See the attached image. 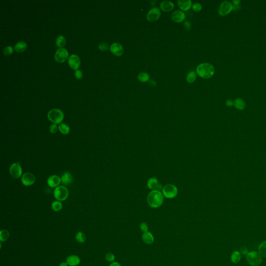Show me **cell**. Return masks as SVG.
<instances>
[{
    "label": "cell",
    "instance_id": "obj_1",
    "mask_svg": "<svg viewBox=\"0 0 266 266\" xmlns=\"http://www.w3.org/2000/svg\"><path fill=\"white\" fill-rule=\"evenodd\" d=\"M163 196L159 190H152L147 197L148 204L153 208H157L161 206L163 202Z\"/></svg>",
    "mask_w": 266,
    "mask_h": 266
},
{
    "label": "cell",
    "instance_id": "obj_2",
    "mask_svg": "<svg viewBox=\"0 0 266 266\" xmlns=\"http://www.w3.org/2000/svg\"><path fill=\"white\" fill-rule=\"evenodd\" d=\"M197 73L203 79H209L215 73V68L209 63H202L197 67Z\"/></svg>",
    "mask_w": 266,
    "mask_h": 266
},
{
    "label": "cell",
    "instance_id": "obj_3",
    "mask_svg": "<svg viewBox=\"0 0 266 266\" xmlns=\"http://www.w3.org/2000/svg\"><path fill=\"white\" fill-rule=\"evenodd\" d=\"M47 117L54 124H59L63 121L64 115L63 111L59 109H53L49 111Z\"/></svg>",
    "mask_w": 266,
    "mask_h": 266
},
{
    "label": "cell",
    "instance_id": "obj_4",
    "mask_svg": "<svg viewBox=\"0 0 266 266\" xmlns=\"http://www.w3.org/2000/svg\"><path fill=\"white\" fill-rule=\"evenodd\" d=\"M262 256L259 252L252 251L246 255V260L251 266H259L262 262Z\"/></svg>",
    "mask_w": 266,
    "mask_h": 266
},
{
    "label": "cell",
    "instance_id": "obj_5",
    "mask_svg": "<svg viewBox=\"0 0 266 266\" xmlns=\"http://www.w3.org/2000/svg\"><path fill=\"white\" fill-rule=\"evenodd\" d=\"M54 195L55 199L59 201H63L67 199L69 195V191L66 187L60 186L57 187L55 189L54 191Z\"/></svg>",
    "mask_w": 266,
    "mask_h": 266
},
{
    "label": "cell",
    "instance_id": "obj_6",
    "mask_svg": "<svg viewBox=\"0 0 266 266\" xmlns=\"http://www.w3.org/2000/svg\"><path fill=\"white\" fill-rule=\"evenodd\" d=\"M233 10V5L228 1H224L220 5L218 14L221 16H224L229 14Z\"/></svg>",
    "mask_w": 266,
    "mask_h": 266
},
{
    "label": "cell",
    "instance_id": "obj_7",
    "mask_svg": "<svg viewBox=\"0 0 266 266\" xmlns=\"http://www.w3.org/2000/svg\"><path fill=\"white\" fill-rule=\"evenodd\" d=\"M178 193L176 187L171 184H168L164 186L163 189V193L167 198L171 199L176 197Z\"/></svg>",
    "mask_w": 266,
    "mask_h": 266
},
{
    "label": "cell",
    "instance_id": "obj_8",
    "mask_svg": "<svg viewBox=\"0 0 266 266\" xmlns=\"http://www.w3.org/2000/svg\"><path fill=\"white\" fill-rule=\"evenodd\" d=\"M161 12L157 7H153L149 11L147 15V19L150 22L157 21L161 17Z\"/></svg>",
    "mask_w": 266,
    "mask_h": 266
},
{
    "label": "cell",
    "instance_id": "obj_9",
    "mask_svg": "<svg viewBox=\"0 0 266 266\" xmlns=\"http://www.w3.org/2000/svg\"><path fill=\"white\" fill-rule=\"evenodd\" d=\"M69 54L67 50L63 47L58 49L55 54V59L58 63H63L68 58Z\"/></svg>",
    "mask_w": 266,
    "mask_h": 266
},
{
    "label": "cell",
    "instance_id": "obj_10",
    "mask_svg": "<svg viewBox=\"0 0 266 266\" xmlns=\"http://www.w3.org/2000/svg\"><path fill=\"white\" fill-rule=\"evenodd\" d=\"M22 168L18 163L12 164L9 168V172L11 176L14 178H18L22 175Z\"/></svg>",
    "mask_w": 266,
    "mask_h": 266
},
{
    "label": "cell",
    "instance_id": "obj_11",
    "mask_svg": "<svg viewBox=\"0 0 266 266\" xmlns=\"http://www.w3.org/2000/svg\"><path fill=\"white\" fill-rule=\"evenodd\" d=\"M68 64L72 69L77 70L81 64V60L79 56L72 54L68 58Z\"/></svg>",
    "mask_w": 266,
    "mask_h": 266
},
{
    "label": "cell",
    "instance_id": "obj_12",
    "mask_svg": "<svg viewBox=\"0 0 266 266\" xmlns=\"http://www.w3.org/2000/svg\"><path fill=\"white\" fill-rule=\"evenodd\" d=\"M35 177L33 174L31 173H25L21 177V182L23 185L30 186L35 183Z\"/></svg>",
    "mask_w": 266,
    "mask_h": 266
},
{
    "label": "cell",
    "instance_id": "obj_13",
    "mask_svg": "<svg viewBox=\"0 0 266 266\" xmlns=\"http://www.w3.org/2000/svg\"><path fill=\"white\" fill-rule=\"evenodd\" d=\"M110 51L112 53L118 56L122 55L124 52L122 45L119 43H114L112 44L110 47Z\"/></svg>",
    "mask_w": 266,
    "mask_h": 266
},
{
    "label": "cell",
    "instance_id": "obj_14",
    "mask_svg": "<svg viewBox=\"0 0 266 266\" xmlns=\"http://www.w3.org/2000/svg\"><path fill=\"white\" fill-rule=\"evenodd\" d=\"M185 13L179 10L174 12L171 15L172 20L176 23H181L185 19Z\"/></svg>",
    "mask_w": 266,
    "mask_h": 266
},
{
    "label": "cell",
    "instance_id": "obj_15",
    "mask_svg": "<svg viewBox=\"0 0 266 266\" xmlns=\"http://www.w3.org/2000/svg\"><path fill=\"white\" fill-rule=\"evenodd\" d=\"M61 182V178L57 175L51 176L47 179V184L51 188L58 187Z\"/></svg>",
    "mask_w": 266,
    "mask_h": 266
},
{
    "label": "cell",
    "instance_id": "obj_16",
    "mask_svg": "<svg viewBox=\"0 0 266 266\" xmlns=\"http://www.w3.org/2000/svg\"><path fill=\"white\" fill-rule=\"evenodd\" d=\"M147 185L149 189H156L161 190L162 189V187L161 185L159 183L157 179L155 178H151L149 179L147 183Z\"/></svg>",
    "mask_w": 266,
    "mask_h": 266
},
{
    "label": "cell",
    "instance_id": "obj_17",
    "mask_svg": "<svg viewBox=\"0 0 266 266\" xmlns=\"http://www.w3.org/2000/svg\"><path fill=\"white\" fill-rule=\"evenodd\" d=\"M81 262L80 257L77 255H71L67 257L66 262L70 266H76L79 265Z\"/></svg>",
    "mask_w": 266,
    "mask_h": 266
},
{
    "label": "cell",
    "instance_id": "obj_18",
    "mask_svg": "<svg viewBox=\"0 0 266 266\" xmlns=\"http://www.w3.org/2000/svg\"><path fill=\"white\" fill-rule=\"evenodd\" d=\"M160 8L164 12H169L173 10L174 7L173 3L169 1H163L160 4Z\"/></svg>",
    "mask_w": 266,
    "mask_h": 266
},
{
    "label": "cell",
    "instance_id": "obj_19",
    "mask_svg": "<svg viewBox=\"0 0 266 266\" xmlns=\"http://www.w3.org/2000/svg\"><path fill=\"white\" fill-rule=\"evenodd\" d=\"M61 182L66 185H69L71 184L73 181V177L69 171H66L63 174L62 176H61Z\"/></svg>",
    "mask_w": 266,
    "mask_h": 266
},
{
    "label": "cell",
    "instance_id": "obj_20",
    "mask_svg": "<svg viewBox=\"0 0 266 266\" xmlns=\"http://www.w3.org/2000/svg\"><path fill=\"white\" fill-rule=\"evenodd\" d=\"M178 4V6L181 10L187 11L191 7L192 2L190 0H179Z\"/></svg>",
    "mask_w": 266,
    "mask_h": 266
},
{
    "label": "cell",
    "instance_id": "obj_21",
    "mask_svg": "<svg viewBox=\"0 0 266 266\" xmlns=\"http://www.w3.org/2000/svg\"><path fill=\"white\" fill-rule=\"evenodd\" d=\"M143 241L147 244H152L155 241L153 236L150 232L147 231L144 232L142 235Z\"/></svg>",
    "mask_w": 266,
    "mask_h": 266
},
{
    "label": "cell",
    "instance_id": "obj_22",
    "mask_svg": "<svg viewBox=\"0 0 266 266\" xmlns=\"http://www.w3.org/2000/svg\"><path fill=\"white\" fill-rule=\"evenodd\" d=\"M27 44L25 42L19 41L15 45L14 49H15V51L17 52H23V51H25V49H27Z\"/></svg>",
    "mask_w": 266,
    "mask_h": 266
},
{
    "label": "cell",
    "instance_id": "obj_23",
    "mask_svg": "<svg viewBox=\"0 0 266 266\" xmlns=\"http://www.w3.org/2000/svg\"><path fill=\"white\" fill-rule=\"evenodd\" d=\"M234 106L236 108V109L242 110L245 109L246 104L245 102L241 98H236L234 101Z\"/></svg>",
    "mask_w": 266,
    "mask_h": 266
},
{
    "label": "cell",
    "instance_id": "obj_24",
    "mask_svg": "<svg viewBox=\"0 0 266 266\" xmlns=\"http://www.w3.org/2000/svg\"><path fill=\"white\" fill-rule=\"evenodd\" d=\"M241 259V254L238 251H234L231 255V260L234 264H238Z\"/></svg>",
    "mask_w": 266,
    "mask_h": 266
},
{
    "label": "cell",
    "instance_id": "obj_25",
    "mask_svg": "<svg viewBox=\"0 0 266 266\" xmlns=\"http://www.w3.org/2000/svg\"><path fill=\"white\" fill-rule=\"evenodd\" d=\"M58 129L59 132L64 135L68 134L70 131L69 126L64 123H60L59 125Z\"/></svg>",
    "mask_w": 266,
    "mask_h": 266
},
{
    "label": "cell",
    "instance_id": "obj_26",
    "mask_svg": "<svg viewBox=\"0 0 266 266\" xmlns=\"http://www.w3.org/2000/svg\"><path fill=\"white\" fill-rule=\"evenodd\" d=\"M138 80L141 82H148L150 79L149 74L148 73L145 72H141L139 73L138 75Z\"/></svg>",
    "mask_w": 266,
    "mask_h": 266
},
{
    "label": "cell",
    "instance_id": "obj_27",
    "mask_svg": "<svg viewBox=\"0 0 266 266\" xmlns=\"http://www.w3.org/2000/svg\"><path fill=\"white\" fill-rule=\"evenodd\" d=\"M56 43L58 47L61 48L63 47H64L66 43V39L64 36H63L62 35H60L57 37Z\"/></svg>",
    "mask_w": 266,
    "mask_h": 266
},
{
    "label": "cell",
    "instance_id": "obj_28",
    "mask_svg": "<svg viewBox=\"0 0 266 266\" xmlns=\"http://www.w3.org/2000/svg\"><path fill=\"white\" fill-rule=\"evenodd\" d=\"M258 252L263 257H266V241L260 243L258 246Z\"/></svg>",
    "mask_w": 266,
    "mask_h": 266
},
{
    "label": "cell",
    "instance_id": "obj_29",
    "mask_svg": "<svg viewBox=\"0 0 266 266\" xmlns=\"http://www.w3.org/2000/svg\"><path fill=\"white\" fill-rule=\"evenodd\" d=\"M9 232L6 230H2L0 231V241L1 242H5L8 238Z\"/></svg>",
    "mask_w": 266,
    "mask_h": 266
},
{
    "label": "cell",
    "instance_id": "obj_30",
    "mask_svg": "<svg viewBox=\"0 0 266 266\" xmlns=\"http://www.w3.org/2000/svg\"><path fill=\"white\" fill-rule=\"evenodd\" d=\"M75 239L79 243H84L86 241V237L85 234L82 232H79L76 234L75 236Z\"/></svg>",
    "mask_w": 266,
    "mask_h": 266
},
{
    "label": "cell",
    "instance_id": "obj_31",
    "mask_svg": "<svg viewBox=\"0 0 266 266\" xmlns=\"http://www.w3.org/2000/svg\"><path fill=\"white\" fill-rule=\"evenodd\" d=\"M196 78H197V74L195 73V72L193 71H192L187 74L186 79L189 83H192L193 82H194V81H195Z\"/></svg>",
    "mask_w": 266,
    "mask_h": 266
},
{
    "label": "cell",
    "instance_id": "obj_32",
    "mask_svg": "<svg viewBox=\"0 0 266 266\" xmlns=\"http://www.w3.org/2000/svg\"><path fill=\"white\" fill-rule=\"evenodd\" d=\"M52 208L55 212L60 211L63 208V204L59 201L53 202L52 204Z\"/></svg>",
    "mask_w": 266,
    "mask_h": 266
},
{
    "label": "cell",
    "instance_id": "obj_33",
    "mask_svg": "<svg viewBox=\"0 0 266 266\" xmlns=\"http://www.w3.org/2000/svg\"><path fill=\"white\" fill-rule=\"evenodd\" d=\"M13 51L14 49L12 47L8 46L3 49V53L5 55H10L13 53Z\"/></svg>",
    "mask_w": 266,
    "mask_h": 266
},
{
    "label": "cell",
    "instance_id": "obj_34",
    "mask_svg": "<svg viewBox=\"0 0 266 266\" xmlns=\"http://www.w3.org/2000/svg\"><path fill=\"white\" fill-rule=\"evenodd\" d=\"M108 47L109 45L106 42H101L98 45V48L102 51H107L108 49Z\"/></svg>",
    "mask_w": 266,
    "mask_h": 266
},
{
    "label": "cell",
    "instance_id": "obj_35",
    "mask_svg": "<svg viewBox=\"0 0 266 266\" xmlns=\"http://www.w3.org/2000/svg\"><path fill=\"white\" fill-rule=\"evenodd\" d=\"M106 259L107 262H113L114 261L115 256H114V254H112V253H108V254L106 255Z\"/></svg>",
    "mask_w": 266,
    "mask_h": 266
},
{
    "label": "cell",
    "instance_id": "obj_36",
    "mask_svg": "<svg viewBox=\"0 0 266 266\" xmlns=\"http://www.w3.org/2000/svg\"><path fill=\"white\" fill-rule=\"evenodd\" d=\"M192 8L195 12H200L202 9L201 4L199 3H195L192 6Z\"/></svg>",
    "mask_w": 266,
    "mask_h": 266
},
{
    "label": "cell",
    "instance_id": "obj_37",
    "mask_svg": "<svg viewBox=\"0 0 266 266\" xmlns=\"http://www.w3.org/2000/svg\"><path fill=\"white\" fill-rule=\"evenodd\" d=\"M58 130H59L58 127L57 126V125L55 124H53L51 125L49 127V131L53 134L56 133V132H57Z\"/></svg>",
    "mask_w": 266,
    "mask_h": 266
},
{
    "label": "cell",
    "instance_id": "obj_38",
    "mask_svg": "<svg viewBox=\"0 0 266 266\" xmlns=\"http://www.w3.org/2000/svg\"><path fill=\"white\" fill-rule=\"evenodd\" d=\"M140 229L141 230V231L143 232L144 233L147 232L148 230V225L145 222H143L140 224Z\"/></svg>",
    "mask_w": 266,
    "mask_h": 266
},
{
    "label": "cell",
    "instance_id": "obj_39",
    "mask_svg": "<svg viewBox=\"0 0 266 266\" xmlns=\"http://www.w3.org/2000/svg\"><path fill=\"white\" fill-rule=\"evenodd\" d=\"M74 75H75V76L76 77V79H80L83 76V73L80 70L77 69L75 70V71L74 72Z\"/></svg>",
    "mask_w": 266,
    "mask_h": 266
},
{
    "label": "cell",
    "instance_id": "obj_40",
    "mask_svg": "<svg viewBox=\"0 0 266 266\" xmlns=\"http://www.w3.org/2000/svg\"><path fill=\"white\" fill-rule=\"evenodd\" d=\"M240 252L241 253V255H247L248 253V249L247 248H246L245 246H242L240 248Z\"/></svg>",
    "mask_w": 266,
    "mask_h": 266
},
{
    "label": "cell",
    "instance_id": "obj_41",
    "mask_svg": "<svg viewBox=\"0 0 266 266\" xmlns=\"http://www.w3.org/2000/svg\"><path fill=\"white\" fill-rule=\"evenodd\" d=\"M184 26H185V28H186L187 30H190L191 27V23L188 21H186L185 22V23H184Z\"/></svg>",
    "mask_w": 266,
    "mask_h": 266
},
{
    "label": "cell",
    "instance_id": "obj_42",
    "mask_svg": "<svg viewBox=\"0 0 266 266\" xmlns=\"http://www.w3.org/2000/svg\"><path fill=\"white\" fill-rule=\"evenodd\" d=\"M226 104L227 106L231 107L234 105V102H233L231 99L228 100L226 102Z\"/></svg>",
    "mask_w": 266,
    "mask_h": 266
},
{
    "label": "cell",
    "instance_id": "obj_43",
    "mask_svg": "<svg viewBox=\"0 0 266 266\" xmlns=\"http://www.w3.org/2000/svg\"><path fill=\"white\" fill-rule=\"evenodd\" d=\"M232 3L234 4V5H238L240 3H241V1L240 0H234L232 1Z\"/></svg>",
    "mask_w": 266,
    "mask_h": 266
},
{
    "label": "cell",
    "instance_id": "obj_44",
    "mask_svg": "<svg viewBox=\"0 0 266 266\" xmlns=\"http://www.w3.org/2000/svg\"><path fill=\"white\" fill-rule=\"evenodd\" d=\"M109 266H122L118 262H112Z\"/></svg>",
    "mask_w": 266,
    "mask_h": 266
},
{
    "label": "cell",
    "instance_id": "obj_45",
    "mask_svg": "<svg viewBox=\"0 0 266 266\" xmlns=\"http://www.w3.org/2000/svg\"><path fill=\"white\" fill-rule=\"evenodd\" d=\"M149 84H150L152 86H155L157 85V82H156L155 81H154V80H151V81L149 82Z\"/></svg>",
    "mask_w": 266,
    "mask_h": 266
},
{
    "label": "cell",
    "instance_id": "obj_46",
    "mask_svg": "<svg viewBox=\"0 0 266 266\" xmlns=\"http://www.w3.org/2000/svg\"><path fill=\"white\" fill-rule=\"evenodd\" d=\"M240 8V5H233V10L234 11H236V10H238V9Z\"/></svg>",
    "mask_w": 266,
    "mask_h": 266
},
{
    "label": "cell",
    "instance_id": "obj_47",
    "mask_svg": "<svg viewBox=\"0 0 266 266\" xmlns=\"http://www.w3.org/2000/svg\"><path fill=\"white\" fill-rule=\"evenodd\" d=\"M68 265L66 262H62L61 263H60L59 266H68Z\"/></svg>",
    "mask_w": 266,
    "mask_h": 266
}]
</instances>
